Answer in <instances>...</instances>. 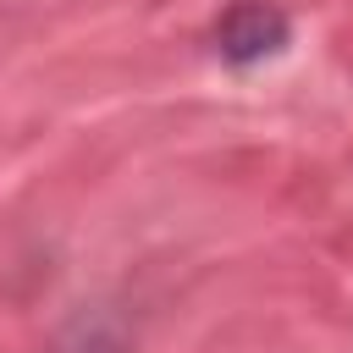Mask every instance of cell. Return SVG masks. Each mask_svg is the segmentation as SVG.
<instances>
[{"mask_svg": "<svg viewBox=\"0 0 353 353\" xmlns=\"http://www.w3.org/2000/svg\"><path fill=\"white\" fill-rule=\"evenodd\" d=\"M287 44H292V17L276 0H232L210 28V50L237 72L276 61Z\"/></svg>", "mask_w": 353, "mask_h": 353, "instance_id": "1", "label": "cell"}, {"mask_svg": "<svg viewBox=\"0 0 353 353\" xmlns=\"http://www.w3.org/2000/svg\"><path fill=\"white\" fill-rule=\"evenodd\" d=\"M44 353H127V331L110 309H77Z\"/></svg>", "mask_w": 353, "mask_h": 353, "instance_id": "2", "label": "cell"}]
</instances>
